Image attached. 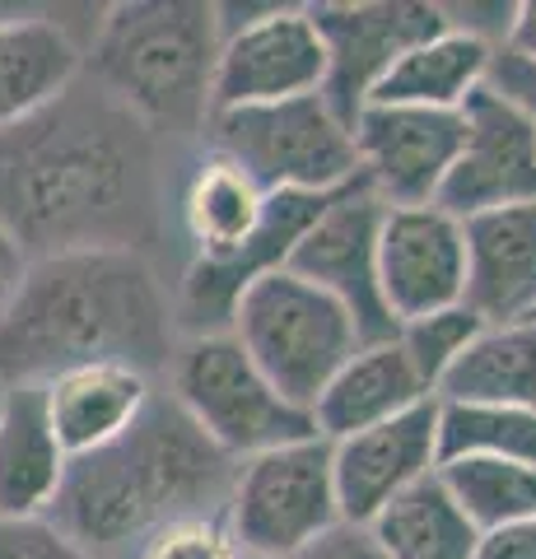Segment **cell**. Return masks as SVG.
<instances>
[{
    "mask_svg": "<svg viewBox=\"0 0 536 559\" xmlns=\"http://www.w3.org/2000/svg\"><path fill=\"white\" fill-rule=\"evenodd\" d=\"M308 20L326 57L322 103L345 127H355V117L369 108V94L396 57L448 28L443 5L429 0H318L308 5Z\"/></svg>",
    "mask_w": 536,
    "mask_h": 559,
    "instance_id": "9c48e42d",
    "label": "cell"
},
{
    "mask_svg": "<svg viewBox=\"0 0 536 559\" xmlns=\"http://www.w3.org/2000/svg\"><path fill=\"white\" fill-rule=\"evenodd\" d=\"M462 145L439 187V210L472 219L486 210L536 205V135L490 84L462 103Z\"/></svg>",
    "mask_w": 536,
    "mask_h": 559,
    "instance_id": "7c38bea8",
    "label": "cell"
},
{
    "mask_svg": "<svg viewBox=\"0 0 536 559\" xmlns=\"http://www.w3.org/2000/svg\"><path fill=\"white\" fill-rule=\"evenodd\" d=\"M439 480L480 536L536 518V466L499 457H453L439 462Z\"/></svg>",
    "mask_w": 536,
    "mask_h": 559,
    "instance_id": "d4e9b609",
    "label": "cell"
},
{
    "mask_svg": "<svg viewBox=\"0 0 536 559\" xmlns=\"http://www.w3.org/2000/svg\"><path fill=\"white\" fill-rule=\"evenodd\" d=\"M490 90L499 98H509L517 112H523V121L532 127L536 135V61H523V57H509V51L495 47V61H490Z\"/></svg>",
    "mask_w": 536,
    "mask_h": 559,
    "instance_id": "f546056e",
    "label": "cell"
},
{
    "mask_svg": "<svg viewBox=\"0 0 536 559\" xmlns=\"http://www.w3.org/2000/svg\"><path fill=\"white\" fill-rule=\"evenodd\" d=\"M378 285L392 322H415L439 308L462 304L466 285V248L462 219L439 205L383 210L378 224Z\"/></svg>",
    "mask_w": 536,
    "mask_h": 559,
    "instance_id": "9a60e30c",
    "label": "cell"
},
{
    "mask_svg": "<svg viewBox=\"0 0 536 559\" xmlns=\"http://www.w3.org/2000/svg\"><path fill=\"white\" fill-rule=\"evenodd\" d=\"M378 224H383V205L369 197L365 178H359L355 187L326 201V210L294 242L285 266L313 289H322L326 299H336L365 345L396 336V322L383 304V285H378Z\"/></svg>",
    "mask_w": 536,
    "mask_h": 559,
    "instance_id": "8fae6325",
    "label": "cell"
},
{
    "mask_svg": "<svg viewBox=\"0 0 536 559\" xmlns=\"http://www.w3.org/2000/svg\"><path fill=\"white\" fill-rule=\"evenodd\" d=\"M0 559H98L51 518H0Z\"/></svg>",
    "mask_w": 536,
    "mask_h": 559,
    "instance_id": "f1b7e54d",
    "label": "cell"
},
{
    "mask_svg": "<svg viewBox=\"0 0 536 559\" xmlns=\"http://www.w3.org/2000/svg\"><path fill=\"white\" fill-rule=\"evenodd\" d=\"M486 322L472 318L462 304L457 308H439L429 312V318H415V322H402L396 326V345H402V355L410 359V369L420 373V382L429 388V396L439 392L443 373L457 364V355L466 345H472Z\"/></svg>",
    "mask_w": 536,
    "mask_h": 559,
    "instance_id": "4316f807",
    "label": "cell"
},
{
    "mask_svg": "<svg viewBox=\"0 0 536 559\" xmlns=\"http://www.w3.org/2000/svg\"><path fill=\"white\" fill-rule=\"evenodd\" d=\"M462 308L486 326L536 318V205L486 210L462 219Z\"/></svg>",
    "mask_w": 536,
    "mask_h": 559,
    "instance_id": "2e32d148",
    "label": "cell"
},
{
    "mask_svg": "<svg viewBox=\"0 0 536 559\" xmlns=\"http://www.w3.org/2000/svg\"><path fill=\"white\" fill-rule=\"evenodd\" d=\"M229 336L243 345V355L262 369L271 388L303 411H313L322 388L365 345L345 308L294 271L262 275L243 289Z\"/></svg>",
    "mask_w": 536,
    "mask_h": 559,
    "instance_id": "5b68a950",
    "label": "cell"
},
{
    "mask_svg": "<svg viewBox=\"0 0 536 559\" xmlns=\"http://www.w3.org/2000/svg\"><path fill=\"white\" fill-rule=\"evenodd\" d=\"M439 471V401H420L373 429L332 443V485L341 522L369 527L396 495Z\"/></svg>",
    "mask_w": 536,
    "mask_h": 559,
    "instance_id": "5bb4252c",
    "label": "cell"
},
{
    "mask_svg": "<svg viewBox=\"0 0 536 559\" xmlns=\"http://www.w3.org/2000/svg\"><path fill=\"white\" fill-rule=\"evenodd\" d=\"M420 401H434L429 388L420 382V373L410 369V359L402 355V345L392 341H378V345H359L345 369L326 382L322 396L313 401V429L318 439L336 443V439H350L359 429H373L383 419L402 415Z\"/></svg>",
    "mask_w": 536,
    "mask_h": 559,
    "instance_id": "d6986e66",
    "label": "cell"
},
{
    "mask_svg": "<svg viewBox=\"0 0 536 559\" xmlns=\"http://www.w3.org/2000/svg\"><path fill=\"white\" fill-rule=\"evenodd\" d=\"M24 271H28V252L10 238V229H0V312L10 308V299H14V289H20Z\"/></svg>",
    "mask_w": 536,
    "mask_h": 559,
    "instance_id": "836d02e7",
    "label": "cell"
},
{
    "mask_svg": "<svg viewBox=\"0 0 536 559\" xmlns=\"http://www.w3.org/2000/svg\"><path fill=\"white\" fill-rule=\"evenodd\" d=\"M65 462L71 457L47 425L43 388H0V518H47Z\"/></svg>",
    "mask_w": 536,
    "mask_h": 559,
    "instance_id": "44dd1931",
    "label": "cell"
},
{
    "mask_svg": "<svg viewBox=\"0 0 536 559\" xmlns=\"http://www.w3.org/2000/svg\"><path fill=\"white\" fill-rule=\"evenodd\" d=\"M196 154L168 145L98 80L80 75L0 135V229L28 261L90 248L164 261L172 242L182 248L178 191Z\"/></svg>",
    "mask_w": 536,
    "mask_h": 559,
    "instance_id": "6da1fadb",
    "label": "cell"
},
{
    "mask_svg": "<svg viewBox=\"0 0 536 559\" xmlns=\"http://www.w3.org/2000/svg\"><path fill=\"white\" fill-rule=\"evenodd\" d=\"M499 51L509 57H523V61H536V0H517L509 10V28H504V43Z\"/></svg>",
    "mask_w": 536,
    "mask_h": 559,
    "instance_id": "d6a6232c",
    "label": "cell"
},
{
    "mask_svg": "<svg viewBox=\"0 0 536 559\" xmlns=\"http://www.w3.org/2000/svg\"><path fill=\"white\" fill-rule=\"evenodd\" d=\"M154 388L159 382L127 369V364H84V369L43 382L47 425L65 457H84V452H98L112 439H122L135 425V415L150 406Z\"/></svg>",
    "mask_w": 536,
    "mask_h": 559,
    "instance_id": "e0dca14e",
    "label": "cell"
},
{
    "mask_svg": "<svg viewBox=\"0 0 536 559\" xmlns=\"http://www.w3.org/2000/svg\"><path fill=\"white\" fill-rule=\"evenodd\" d=\"M159 388L229 462H248L257 452L318 433L313 415L275 392L229 331L178 341Z\"/></svg>",
    "mask_w": 536,
    "mask_h": 559,
    "instance_id": "8992f818",
    "label": "cell"
},
{
    "mask_svg": "<svg viewBox=\"0 0 536 559\" xmlns=\"http://www.w3.org/2000/svg\"><path fill=\"white\" fill-rule=\"evenodd\" d=\"M224 452L164 388L108 448L65 462L47 518L98 559H131L154 532L192 518H224L234 489Z\"/></svg>",
    "mask_w": 536,
    "mask_h": 559,
    "instance_id": "3957f363",
    "label": "cell"
},
{
    "mask_svg": "<svg viewBox=\"0 0 536 559\" xmlns=\"http://www.w3.org/2000/svg\"><path fill=\"white\" fill-rule=\"evenodd\" d=\"M532 322H536V318H532Z\"/></svg>",
    "mask_w": 536,
    "mask_h": 559,
    "instance_id": "d590c367",
    "label": "cell"
},
{
    "mask_svg": "<svg viewBox=\"0 0 536 559\" xmlns=\"http://www.w3.org/2000/svg\"><path fill=\"white\" fill-rule=\"evenodd\" d=\"M453 457H499L536 466V411L439 401V462Z\"/></svg>",
    "mask_w": 536,
    "mask_h": 559,
    "instance_id": "484cf974",
    "label": "cell"
},
{
    "mask_svg": "<svg viewBox=\"0 0 536 559\" xmlns=\"http://www.w3.org/2000/svg\"><path fill=\"white\" fill-rule=\"evenodd\" d=\"M350 135L369 197L383 210H410L439 201V187L462 145V117L369 103L355 117Z\"/></svg>",
    "mask_w": 536,
    "mask_h": 559,
    "instance_id": "4fadbf2b",
    "label": "cell"
},
{
    "mask_svg": "<svg viewBox=\"0 0 536 559\" xmlns=\"http://www.w3.org/2000/svg\"><path fill=\"white\" fill-rule=\"evenodd\" d=\"M369 536L388 559H476L480 532L443 489L439 471L396 495L369 522Z\"/></svg>",
    "mask_w": 536,
    "mask_h": 559,
    "instance_id": "cb8c5ba5",
    "label": "cell"
},
{
    "mask_svg": "<svg viewBox=\"0 0 536 559\" xmlns=\"http://www.w3.org/2000/svg\"><path fill=\"white\" fill-rule=\"evenodd\" d=\"M476 559H536V518L486 532L476 546Z\"/></svg>",
    "mask_w": 536,
    "mask_h": 559,
    "instance_id": "1f68e13d",
    "label": "cell"
},
{
    "mask_svg": "<svg viewBox=\"0 0 536 559\" xmlns=\"http://www.w3.org/2000/svg\"><path fill=\"white\" fill-rule=\"evenodd\" d=\"M238 559H257V555H238Z\"/></svg>",
    "mask_w": 536,
    "mask_h": 559,
    "instance_id": "e575fe53",
    "label": "cell"
},
{
    "mask_svg": "<svg viewBox=\"0 0 536 559\" xmlns=\"http://www.w3.org/2000/svg\"><path fill=\"white\" fill-rule=\"evenodd\" d=\"M84 75V43L51 10L0 24V135L14 131Z\"/></svg>",
    "mask_w": 536,
    "mask_h": 559,
    "instance_id": "ac0fdd59",
    "label": "cell"
},
{
    "mask_svg": "<svg viewBox=\"0 0 536 559\" xmlns=\"http://www.w3.org/2000/svg\"><path fill=\"white\" fill-rule=\"evenodd\" d=\"M219 5L205 0H122L84 38V75L187 154L201 150L215 103Z\"/></svg>",
    "mask_w": 536,
    "mask_h": 559,
    "instance_id": "277c9868",
    "label": "cell"
},
{
    "mask_svg": "<svg viewBox=\"0 0 536 559\" xmlns=\"http://www.w3.org/2000/svg\"><path fill=\"white\" fill-rule=\"evenodd\" d=\"M201 150L238 164L266 197L275 191L332 197L359 182L355 135L322 103V94L271 103V108L215 112L205 121Z\"/></svg>",
    "mask_w": 536,
    "mask_h": 559,
    "instance_id": "52a82bcc",
    "label": "cell"
},
{
    "mask_svg": "<svg viewBox=\"0 0 536 559\" xmlns=\"http://www.w3.org/2000/svg\"><path fill=\"white\" fill-rule=\"evenodd\" d=\"M172 280L168 261L127 248L33 257L0 312V388H43L84 364H127L164 382L182 341Z\"/></svg>",
    "mask_w": 536,
    "mask_h": 559,
    "instance_id": "7a4b0ae2",
    "label": "cell"
},
{
    "mask_svg": "<svg viewBox=\"0 0 536 559\" xmlns=\"http://www.w3.org/2000/svg\"><path fill=\"white\" fill-rule=\"evenodd\" d=\"M224 10L243 14V20H224L219 14L224 43L211 90L215 112L271 108V103L322 94L326 57L318 28L308 20V5H262V10L224 5Z\"/></svg>",
    "mask_w": 536,
    "mask_h": 559,
    "instance_id": "30bf717a",
    "label": "cell"
},
{
    "mask_svg": "<svg viewBox=\"0 0 536 559\" xmlns=\"http://www.w3.org/2000/svg\"><path fill=\"white\" fill-rule=\"evenodd\" d=\"M299 559H388V555L378 550V540L369 536V527H350V522H341V527H332L322 540H313Z\"/></svg>",
    "mask_w": 536,
    "mask_h": 559,
    "instance_id": "4dcf8cb0",
    "label": "cell"
},
{
    "mask_svg": "<svg viewBox=\"0 0 536 559\" xmlns=\"http://www.w3.org/2000/svg\"><path fill=\"white\" fill-rule=\"evenodd\" d=\"M238 555L299 559L313 540L341 527V503L332 485V443L299 439L238 462L234 489L224 503Z\"/></svg>",
    "mask_w": 536,
    "mask_h": 559,
    "instance_id": "ba28073f",
    "label": "cell"
},
{
    "mask_svg": "<svg viewBox=\"0 0 536 559\" xmlns=\"http://www.w3.org/2000/svg\"><path fill=\"white\" fill-rule=\"evenodd\" d=\"M434 401L536 411V322L486 326L443 373Z\"/></svg>",
    "mask_w": 536,
    "mask_h": 559,
    "instance_id": "603a6c76",
    "label": "cell"
},
{
    "mask_svg": "<svg viewBox=\"0 0 536 559\" xmlns=\"http://www.w3.org/2000/svg\"><path fill=\"white\" fill-rule=\"evenodd\" d=\"M131 559H238V546L224 518H192L154 532Z\"/></svg>",
    "mask_w": 536,
    "mask_h": 559,
    "instance_id": "83f0119b",
    "label": "cell"
},
{
    "mask_svg": "<svg viewBox=\"0 0 536 559\" xmlns=\"http://www.w3.org/2000/svg\"><path fill=\"white\" fill-rule=\"evenodd\" d=\"M495 47L462 28H443L434 38L415 43L406 57L383 75L369 103L383 108H425V112H462V103L490 80Z\"/></svg>",
    "mask_w": 536,
    "mask_h": 559,
    "instance_id": "7402d4cb",
    "label": "cell"
},
{
    "mask_svg": "<svg viewBox=\"0 0 536 559\" xmlns=\"http://www.w3.org/2000/svg\"><path fill=\"white\" fill-rule=\"evenodd\" d=\"M266 191L257 187L238 164L201 150L178 191V238L187 257L224 261L243 252L252 234L262 229Z\"/></svg>",
    "mask_w": 536,
    "mask_h": 559,
    "instance_id": "ffe728a7",
    "label": "cell"
}]
</instances>
